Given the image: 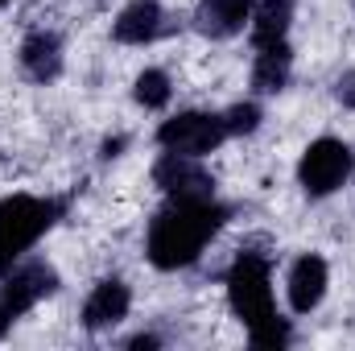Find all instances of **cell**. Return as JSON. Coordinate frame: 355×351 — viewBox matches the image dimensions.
I'll return each instance as SVG.
<instances>
[{
  "label": "cell",
  "mask_w": 355,
  "mask_h": 351,
  "mask_svg": "<svg viewBox=\"0 0 355 351\" xmlns=\"http://www.w3.org/2000/svg\"><path fill=\"white\" fill-rule=\"evenodd\" d=\"M232 207L215 203V198H170V207H162L149 223L145 236V257L162 273H178L202 257V248L219 236V228L227 223Z\"/></svg>",
  "instance_id": "obj_1"
},
{
  "label": "cell",
  "mask_w": 355,
  "mask_h": 351,
  "mask_svg": "<svg viewBox=\"0 0 355 351\" xmlns=\"http://www.w3.org/2000/svg\"><path fill=\"white\" fill-rule=\"evenodd\" d=\"M268 273H272V268H268L265 252L240 248V257L227 268V302H232L236 318L248 327L252 348L281 351V348H289L293 327H289V318H281L277 306H272V277H268Z\"/></svg>",
  "instance_id": "obj_2"
},
{
  "label": "cell",
  "mask_w": 355,
  "mask_h": 351,
  "mask_svg": "<svg viewBox=\"0 0 355 351\" xmlns=\"http://www.w3.org/2000/svg\"><path fill=\"white\" fill-rule=\"evenodd\" d=\"M62 215H67V198H37V194H8V198H0V277L21 261Z\"/></svg>",
  "instance_id": "obj_3"
},
{
  "label": "cell",
  "mask_w": 355,
  "mask_h": 351,
  "mask_svg": "<svg viewBox=\"0 0 355 351\" xmlns=\"http://www.w3.org/2000/svg\"><path fill=\"white\" fill-rule=\"evenodd\" d=\"M352 166H355L352 149L339 137H318L297 162V182H302V190L310 198H327V194H335L347 182Z\"/></svg>",
  "instance_id": "obj_4"
},
{
  "label": "cell",
  "mask_w": 355,
  "mask_h": 351,
  "mask_svg": "<svg viewBox=\"0 0 355 351\" xmlns=\"http://www.w3.org/2000/svg\"><path fill=\"white\" fill-rule=\"evenodd\" d=\"M223 141H227V124L215 112H178L174 120L157 128V145L170 153H186V157H207Z\"/></svg>",
  "instance_id": "obj_5"
},
{
  "label": "cell",
  "mask_w": 355,
  "mask_h": 351,
  "mask_svg": "<svg viewBox=\"0 0 355 351\" xmlns=\"http://www.w3.org/2000/svg\"><path fill=\"white\" fill-rule=\"evenodd\" d=\"M54 289H58V273H54V264H46V261H17L4 273V281H0V298H4L12 318L29 314Z\"/></svg>",
  "instance_id": "obj_6"
},
{
  "label": "cell",
  "mask_w": 355,
  "mask_h": 351,
  "mask_svg": "<svg viewBox=\"0 0 355 351\" xmlns=\"http://www.w3.org/2000/svg\"><path fill=\"white\" fill-rule=\"evenodd\" d=\"M153 182L170 198H215V178L198 166V157L186 153H162L153 166Z\"/></svg>",
  "instance_id": "obj_7"
},
{
  "label": "cell",
  "mask_w": 355,
  "mask_h": 351,
  "mask_svg": "<svg viewBox=\"0 0 355 351\" xmlns=\"http://www.w3.org/2000/svg\"><path fill=\"white\" fill-rule=\"evenodd\" d=\"M162 33H170V17L162 8V0H132L120 8V17L112 21V37L120 46H149Z\"/></svg>",
  "instance_id": "obj_8"
},
{
  "label": "cell",
  "mask_w": 355,
  "mask_h": 351,
  "mask_svg": "<svg viewBox=\"0 0 355 351\" xmlns=\"http://www.w3.org/2000/svg\"><path fill=\"white\" fill-rule=\"evenodd\" d=\"M327 285H331V268H327L322 257H314V252L297 257L293 268H289V281H285L289 310H293V314H310V310H318V302L327 298Z\"/></svg>",
  "instance_id": "obj_9"
},
{
  "label": "cell",
  "mask_w": 355,
  "mask_h": 351,
  "mask_svg": "<svg viewBox=\"0 0 355 351\" xmlns=\"http://www.w3.org/2000/svg\"><path fill=\"white\" fill-rule=\"evenodd\" d=\"M128 306H132V289L120 277H103L83 302V327L87 331H107V327L128 318Z\"/></svg>",
  "instance_id": "obj_10"
},
{
  "label": "cell",
  "mask_w": 355,
  "mask_h": 351,
  "mask_svg": "<svg viewBox=\"0 0 355 351\" xmlns=\"http://www.w3.org/2000/svg\"><path fill=\"white\" fill-rule=\"evenodd\" d=\"M252 17V0H198L194 8V29L211 42L236 37Z\"/></svg>",
  "instance_id": "obj_11"
},
{
  "label": "cell",
  "mask_w": 355,
  "mask_h": 351,
  "mask_svg": "<svg viewBox=\"0 0 355 351\" xmlns=\"http://www.w3.org/2000/svg\"><path fill=\"white\" fill-rule=\"evenodd\" d=\"M21 71L33 83H54L62 75V42L50 29H33L21 42Z\"/></svg>",
  "instance_id": "obj_12"
},
{
  "label": "cell",
  "mask_w": 355,
  "mask_h": 351,
  "mask_svg": "<svg viewBox=\"0 0 355 351\" xmlns=\"http://www.w3.org/2000/svg\"><path fill=\"white\" fill-rule=\"evenodd\" d=\"M289 75H293V50H289V42L261 46V54L252 62V91L257 95H277V91L289 87Z\"/></svg>",
  "instance_id": "obj_13"
},
{
  "label": "cell",
  "mask_w": 355,
  "mask_h": 351,
  "mask_svg": "<svg viewBox=\"0 0 355 351\" xmlns=\"http://www.w3.org/2000/svg\"><path fill=\"white\" fill-rule=\"evenodd\" d=\"M289 21H293V0H252L248 25H252L257 50H261V46H272V42H285Z\"/></svg>",
  "instance_id": "obj_14"
},
{
  "label": "cell",
  "mask_w": 355,
  "mask_h": 351,
  "mask_svg": "<svg viewBox=\"0 0 355 351\" xmlns=\"http://www.w3.org/2000/svg\"><path fill=\"white\" fill-rule=\"evenodd\" d=\"M170 95H174V87H170V75L166 71H141L137 75V87H132V99L141 103V108H149V112H157V108H166L170 103Z\"/></svg>",
  "instance_id": "obj_15"
},
{
  "label": "cell",
  "mask_w": 355,
  "mask_h": 351,
  "mask_svg": "<svg viewBox=\"0 0 355 351\" xmlns=\"http://www.w3.org/2000/svg\"><path fill=\"white\" fill-rule=\"evenodd\" d=\"M261 108L248 99V103H232L227 112H223V124H227V137H248V132H257L261 128Z\"/></svg>",
  "instance_id": "obj_16"
},
{
  "label": "cell",
  "mask_w": 355,
  "mask_h": 351,
  "mask_svg": "<svg viewBox=\"0 0 355 351\" xmlns=\"http://www.w3.org/2000/svg\"><path fill=\"white\" fill-rule=\"evenodd\" d=\"M335 99L355 112V71H343V75L335 79Z\"/></svg>",
  "instance_id": "obj_17"
},
{
  "label": "cell",
  "mask_w": 355,
  "mask_h": 351,
  "mask_svg": "<svg viewBox=\"0 0 355 351\" xmlns=\"http://www.w3.org/2000/svg\"><path fill=\"white\" fill-rule=\"evenodd\" d=\"M124 145H128V137H107V141L99 145V157H103V162H112V157H120V149H124Z\"/></svg>",
  "instance_id": "obj_18"
},
{
  "label": "cell",
  "mask_w": 355,
  "mask_h": 351,
  "mask_svg": "<svg viewBox=\"0 0 355 351\" xmlns=\"http://www.w3.org/2000/svg\"><path fill=\"white\" fill-rule=\"evenodd\" d=\"M128 348H132V351H141V348H162V339H157V335H132V339H128Z\"/></svg>",
  "instance_id": "obj_19"
},
{
  "label": "cell",
  "mask_w": 355,
  "mask_h": 351,
  "mask_svg": "<svg viewBox=\"0 0 355 351\" xmlns=\"http://www.w3.org/2000/svg\"><path fill=\"white\" fill-rule=\"evenodd\" d=\"M12 323H17V318L8 314V306H4V298H0V339L8 335V327H12Z\"/></svg>",
  "instance_id": "obj_20"
},
{
  "label": "cell",
  "mask_w": 355,
  "mask_h": 351,
  "mask_svg": "<svg viewBox=\"0 0 355 351\" xmlns=\"http://www.w3.org/2000/svg\"><path fill=\"white\" fill-rule=\"evenodd\" d=\"M0 4H8V0H0Z\"/></svg>",
  "instance_id": "obj_21"
}]
</instances>
